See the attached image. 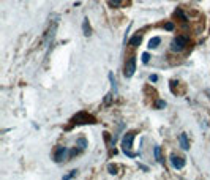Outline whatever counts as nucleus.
I'll use <instances>...</instances> for the list:
<instances>
[{
	"label": "nucleus",
	"mask_w": 210,
	"mask_h": 180,
	"mask_svg": "<svg viewBox=\"0 0 210 180\" xmlns=\"http://www.w3.org/2000/svg\"><path fill=\"white\" fill-rule=\"evenodd\" d=\"M73 123H76V125H84V123H96V120H95V117L87 114V112H79V114H76V116L73 117Z\"/></svg>",
	"instance_id": "f03ea898"
},
{
	"label": "nucleus",
	"mask_w": 210,
	"mask_h": 180,
	"mask_svg": "<svg viewBox=\"0 0 210 180\" xmlns=\"http://www.w3.org/2000/svg\"><path fill=\"white\" fill-rule=\"evenodd\" d=\"M174 27H175V25H174V22H166V24H164V29H166V30H174Z\"/></svg>",
	"instance_id": "f3484780"
},
{
	"label": "nucleus",
	"mask_w": 210,
	"mask_h": 180,
	"mask_svg": "<svg viewBox=\"0 0 210 180\" xmlns=\"http://www.w3.org/2000/svg\"><path fill=\"white\" fill-rule=\"evenodd\" d=\"M174 16H175V17H180V19H182V22H186V21H188V17L185 16V13H183V11L180 10V8H179V10H175Z\"/></svg>",
	"instance_id": "f8f14e48"
},
{
	"label": "nucleus",
	"mask_w": 210,
	"mask_h": 180,
	"mask_svg": "<svg viewBox=\"0 0 210 180\" xmlns=\"http://www.w3.org/2000/svg\"><path fill=\"white\" fill-rule=\"evenodd\" d=\"M141 41H142V35H139V33H136L134 37L130 40V44H131L133 48H136V46H139L141 44Z\"/></svg>",
	"instance_id": "1a4fd4ad"
},
{
	"label": "nucleus",
	"mask_w": 210,
	"mask_h": 180,
	"mask_svg": "<svg viewBox=\"0 0 210 180\" xmlns=\"http://www.w3.org/2000/svg\"><path fill=\"white\" fill-rule=\"evenodd\" d=\"M109 81H111V84H112V88H114V90H117V85H115V79H114V74H112V73H109Z\"/></svg>",
	"instance_id": "2eb2a0df"
},
{
	"label": "nucleus",
	"mask_w": 210,
	"mask_h": 180,
	"mask_svg": "<svg viewBox=\"0 0 210 180\" xmlns=\"http://www.w3.org/2000/svg\"><path fill=\"white\" fill-rule=\"evenodd\" d=\"M82 30H84L85 37H88V35L92 33V29H90V24H88V19H87V17H85L84 22H82Z\"/></svg>",
	"instance_id": "9d476101"
},
{
	"label": "nucleus",
	"mask_w": 210,
	"mask_h": 180,
	"mask_svg": "<svg viewBox=\"0 0 210 180\" xmlns=\"http://www.w3.org/2000/svg\"><path fill=\"white\" fill-rule=\"evenodd\" d=\"M76 172H78L76 169H74V171H71L70 174H66V175H63V179H65V180H66V179H73V177L76 175Z\"/></svg>",
	"instance_id": "a211bd4d"
},
{
	"label": "nucleus",
	"mask_w": 210,
	"mask_h": 180,
	"mask_svg": "<svg viewBox=\"0 0 210 180\" xmlns=\"http://www.w3.org/2000/svg\"><path fill=\"white\" fill-rule=\"evenodd\" d=\"M156 108H158V109H163V108H166V101H163V100H159V101L156 103Z\"/></svg>",
	"instance_id": "6ab92c4d"
},
{
	"label": "nucleus",
	"mask_w": 210,
	"mask_h": 180,
	"mask_svg": "<svg viewBox=\"0 0 210 180\" xmlns=\"http://www.w3.org/2000/svg\"><path fill=\"white\" fill-rule=\"evenodd\" d=\"M153 153H155V160L158 161V163H161V161H163V160H161V149H159L158 145L153 149Z\"/></svg>",
	"instance_id": "ddd939ff"
},
{
	"label": "nucleus",
	"mask_w": 210,
	"mask_h": 180,
	"mask_svg": "<svg viewBox=\"0 0 210 180\" xmlns=\"http://www.w3.org/2000/svg\"><path fill=\"white\" fill-rule=\"evenodd\" d=\"M185 163L186 161L183 160V158H180V156H175V155L171 156V164H172L175 169H183V167H185Z\"/></svg>",
	"instance_id": "39448f33"
},
{
	"label": "nucleus",
	"mask_w": 210,
	"mask_h": 180,
	"mask_svg": "<svg viewBox=\"0 0 210 180\" xmlns=\"http://www.w3.org/2000/svg\"><path fill=\"white\" fill-rule=\"evenodd\" d=\"M65 155H66V147H58V149L55 150V155H54L55 161H57V163H60V161L65 158Z\"/></svg>",
	"instance_id": "423d86ee"
},
{
	"label": "nucleus",
	"mask_w": 210,
	"mask_h": 180,
	"mask_svg": "<svg viewBox=\"0 0 210 180\" xmlns=\"http://www.w3.org/2000/svg\"><path fill=\"white\" fill-rule=\"evenodd\" d=\"M156 81H158V76H156V74L150 76V82H156Z\"/></svg>",
	"instance_id": "412c9836"
},
{
	"label": "nucleus",
	"mask_w": 210,
	"mask_h": 180,
	"mask_svg": "<svg viewBox=\"0 0 210 180\" xmlns=\"http://www.w3.org/2000/svg\"><path fill=\"white\" fill-rule=\"evenodd\" d=\"M55 30H57V22H54V25L51 27V30L48 32V37H46V46H49V43L52 41V38H54V35H55Z\"/></svg>",
	"instance_id": "6e6552de"
},
{
	"label": "nucleus",
	"mask_w": 210,
	"mask_h": 180,
	"mask_svg": "<svg viewBox=\"0 0 210 180\" xmlns=\"http://www.w3.org/2000/svg\"><path fill=\"white\" fill-rule=\"evenodd\" d=\"M161 43V38L159 37H153L152 40L149 41V49H155V48H158V44Z\"/></svg>",
	"instance_id": "9b49d317"
},
{
	"label": "nucleus",
	"mask_w": 210,
	"mask_h": 180,
	"mask_svg": "<svg viewBox=\"0 0 210 180\" xmlns=\"http://www.w3.org/2000/svg\"><path fill=\"white\" fill-rule=\"evenodd\" d=\"M186 38L185 37H177V38H174L172 40V43H171V49H172L174 52H180V51H183L185 49V46H186Z\"/></svg>",
	"instance_id": "7ed1b4c3"
},
{
	"label": "nucleus",
	"mask_w": 210,
	"mask_h": 180,
	"mask_svg": "<svg viewBox=\"0 0 210 180\" xmlns=\"http://www.w3.org/2000/svg\"><path fill=\"white\" fill-rule=\"evenodd\" d=\"M109 3H111L112 7H119V5L122 3V0H109Z\"/></svg>",
	"instance_id": "aec40b11"
},
{
	"label": "nucleus",
	"mask_w": 210,
	"mask_h": 180,
	"mask_svg": "<svg viewBox=\"0 0 210 180\" xmlns=\"http://www.w3.org/2000/svg\"><path fill=\"white\" fill-rule=\"evenodd\" d=\"M142 63H149V60H150V55H149V52H144L142 54Z\"/></svg>",
	"instance_id": "dca6fc26"
},
{
	"label": "nucleus",
	"mask_w": 210,
	"mask_h": 180,
	"mask_svg": "<svg viewBox=\"0 0 210 180\" xmlns=\"http://www.w3.org/2000/svg\"><path fill=\"white\" fill-rule=\"evenodd\" d=\"M133 139H134V133H126L125 136H123V139H122V150H123V153H125L126 156H130V158L138 156V153H133L131 152V149H133Z\"/></svg>",
	"instance_id": "f257e3e1"
},
{
	"label": "nucleus",
	"mask_w": 210,
	"mask_h": 180,
	"mask_svg": "<svg viewBox=\"0 0 210 180\" xmlns=\"http://www.w3.org/2000/svg\"><path fill=\"white\" fill-rule=\"evenodd\" d=\"M136 71V57H130L125 63V70H123V74L125 78H131Z\"/></svg>",
	"instance_id": "20e7f679"
},
{
	"label": "nucleus",
	"mask_w": 210,
	"mask_h": 180,
	"mask_svg": "<svg viewBox=\"0 0 210 180\" xmlns=\"http://www.w3.org/2000/svg\"><path fill=\"white\" fill-rule=\"evenodd\" d=\"M108 169H109V172H111V174H117V172H115V167L112 166V164H109V167H108Z\"/></svg>",
	"instance_id": "4be33fe9"
},
{
	"label": "nucleus",
	"mask_w": 210,
	"mask_h": 180,
	"mask_svg": "<svg viewBox=\"0 0 210 180\" xmlns=\"http://www.w3.org/2000/svg\"><path fill=\"white\" fill-rule=\"evenodd\" d=\"M179 142H180V145H182L183 150H188V149H190V142H188V137H186L185 133H182V134L179 136Z\"/></svg>",
	"instance_id": "0eeeda50"
},
{
	"label": "nucleus",
	"mask_w": 210,
	"mask_h": 180,
	"mask_svg": "<svg viewBox=\"0 0 210 180\" xmlns=\"http://www.w3.org/2000/svg\"><path fill=\"white\" fill-rule=\"evenodd\" d=\"M78 145H79V149H81V150H84L85 147H87V141H85L84 137H81V139H78Z\"/></svg>",
	"instance_id": "4468645a"
}]
</instances>
